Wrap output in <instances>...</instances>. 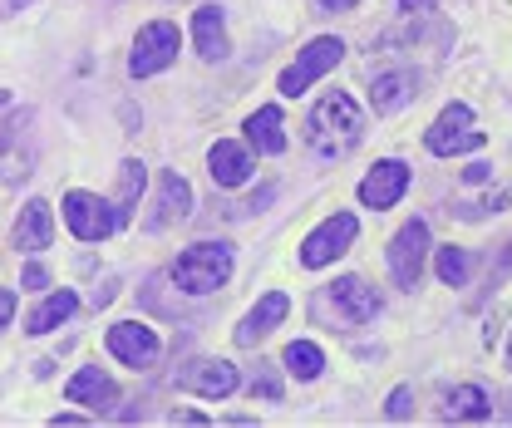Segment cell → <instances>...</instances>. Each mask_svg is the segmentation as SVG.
Listing matches in <instances>:
<instances>
[{"label":"cell","instance_id":"cell-1","mask_svg":"<svg viewBox=\"0 0 512 428\" xmlns=\"http://www.w3.org/2000/svg\"><path fill=\"white\" fill-rule=\"evenodd\" d=\"M306 138H311V148H316L320 158H345V153L365 138L360 104H355L350 94L330 89L316 109H311V119H306Z\"/></svg>","mask_w":512,"mask_h":428},{"label":"cell","instance_id":"cell-2","mask_svg":"<svg viewBox=\"0 0 512 428\" xmlns=\"http://www.w3.org/2000/svg\"><path fill=\"white\" fill-rule=\"evenodd\" d=\"M227 276H232V246L222 242H197L173 261V286L188 296H207V291L227 286Z\"/></svg>","mask_w":512,"mask_h":428},{"label":"cell","instance_id":"cell-3","mask_svg":"<svg viewBox=\"0 0 512 428\" xmlns=\"http://www.w3.org/2000/svg\"><path fill=\"white\" fill-rule=\"evenodd\" d=\"M424 143H429V153L453 158V153H478L488 138L473 128V109H468V104H448L444 114L434 119V128L424 133Z\"/></svg>","mask_w":512,"mask_h":428},{"label":"cell","instance_id":"cell-4","mask_svg":"<svg viewBox=\"0 0 512 428\" xmlns=\"http://www.w3.org/2000/svg\"><path fill=\"white\" fill-rule=\"evenodd\" d=\"M173 60H178V25H173V20H153V25H143L138 40H133L128 74H133V79H148V74L168 69Z\"/></svg>","mask_w":512,"mask_h":428},{"label":"cell","instance_id":"cell-5","mask_svg":"<svg viewBox=\"0 0 512 428\" xmlns=\"http://www.w3.org/2000/svg\"><path fill=\"white\" fill-rule=\"evenodd\" d=\"M424 256H429V227L414 217V222H404V227L394 232V242H389V276H394V286L414 291L419 276H424Z\"/></svg>","mask_w":512,"mask_h":428},{"label":"cell","instance_id":"cell-6","mask_svg":"<svg viewBox=\"0 0 512 428\" xmlns=\"http://www.w3.org/2000/svg\"><path fill=\"white\" fill-rule=\"evenodd\" d=\"M64 222H69V232H74L79 242H104L109 232H119V222H114V207H109L104 197L84 192V187L64 192Z\"/></svg>","mask_w":512,"mask_h":428},{"label":"cell","instance_id":"cell-7","mask_svg":"<svg viewBox=\"0 0 512 428\" xmlns=\"http://www.w3.org/2000/svg\"><path fill=\"white\" fill-rule=\"evenodd\" d=\"M340 55H345V45L335 40V35H320V40H311L301 55H296V64L281 74V94L286 99H296V94H306L311 84H316L320 74H330L335 64H340Z\"/></svg>","mask_w":512,"mask_h":428},{"label":"cell","instance_id":"cell-8","mask_svg":"<svg viewBox=\"0 0 512 428\" xmlns=\"http://www.w3.org/2000/svg\"><path fill=\"white\" fill-rule=\"evenodd\" d=\"M355 232H360V222L350 217V212H335V217H325L316 232L301 242V261L311 266V271H320V266H330L335 256H345L350 251V242H355Z\"/></svg>","mask_w":512,"mask_h":428},{"label":"cell","instance_id":"cell-9","mask_svg":"<svg viewBox=\"0 0 512 428\" xmlns=\"http://www.w3.org/2000/svg\"><path fill=\"white\" fill-rule=\"evenodd\" d=\"M35 173V133H30V114L0 123V178L20 183Z\"/></svg>","mask_w":512,"mask_h":428},{"label":"cell","instance_id":"cell-10","mask_svg":"<svg viewBox=\"0 0 512 428\" xmlns=\"http://www.w3.org/2000/svg\"><path fill=\"white\" fill-rule=\"evenodd\" d=\"M330 306H335V320H340V325H365V320L380 315V296H375V286H365L360 276H340V281L330 286Z\"/></svg>","mask_w":512,"mask_h":428},{"label":"cell","instance_id":"cell-11","mask_svg":"<svg viewBox=\"0 0 512 428\" xmlns=\"http://www.w3.org/2000/svg\"><path fill=\"white\" fill-rule=\"evenodd\" d=\"M109 355L124 360L128 369H153L158 365V335L138 320H124V325L109 330Z\"/></svg>","mask_w":512,"mask_h":428},{"label":"cell","instance_id":"cell-12","mask_svg":"<svg viewBox=\"0 0 512 428\" xmlns=\"http://www.w3.org/2000/svg\"><path fill=\"white\" fill-rule=\"evenodd\" d=\"M178 389L202 394V399H227L237 389V369L227 360H192L188 369H178Z\"/></svg>","mask_w":512,"mask_h":428},{"label":"cell","instance_id":"cell-13","mask_svg":"<svg viewBox=\"0 0 512 428\" xmlns=\"http://www.w3.org/2000/svg\"><path fill=\"white\" fill-rule=\"evenodd\" d=\"M404 192H409V168H404L399 158H384V163H375V173L360 183V202L384 212V207H394Z\"/></svg>","mask_w":512,"mask_h":428},{"label":"cell","instance_id":"cell-14","mask_svg":"<svg viewBox=\"0 0 512 428\" xmlns=\"http://www.w3.org/2000/svg\"><path fill=\"white\" fill-rule=\"evenodd\" d=\"M64 399H69V404H89L94 414H104V409H114L119 389H114V379H109L99 365H84L69 384H64Z\"/></svg>","mask_w":512,"mask_h":428},{"label":"cell","instance_id":"cell-15","mask_svg":"<svg viewBox=\"0 0 512 428\" xmlns=\"http://www.w3.org/2000/svg\"><path fill=\"white\" fill-rule=\"evenodd\" d=\"M207 173H212V183L217 187H242L247 178H252V153H247V143H227V138H217L212 153H207Z\"/></svg>","mask_w":512,"mask_h":428},{"label":"cell","instance_id":"cell-16","mask_svg":"<svg viewBox=\"0 0 512 428\" xmlns=\"http://www.w3.org/2000/svg\"><path fill=\"white\" fill-rule=\"evenodd\" d=\"M55 242V212H50V202H25L20 207V217H15V246L20 251H45V246Z\"/></svg>","mask_w":512,"mask_h":428},{"label":"cell","instance_id":"cell-17","mask_svg":"<svg viewBox=\"0 0 512 428\" xmlns=\"http://www.w3.org/2000/svg\"><path fill=\"white\" fill-rule=\"evenodd\" d=\"M192 212V187L178 178V173H163L158 178V202H153V217H148V227H173V222H183Z\"/></svg>","mask_w":512,"mask_h":428},{"label":"cell","instance_id":"cell-18","mask_svg":"<svg viewBox=\"0 0 512 428\" xmlns=\"http://www.w3.org/2000/svg\"><path fill=\"white\" fill-rule=\"evenodd\" d=\"M286 310H291V301L281 296V291H271V296H261L252 310H247V320L237 325V345H256L261 335H271L281 320H286Z\"/></svg>","mask_w":512,"mask_h":428},{"label":"cell","instance_id":"cell-19","mask_svg":"<svg viewBox=\"0 0 512 428\" xmlns=\"http://www.w3.org/2000/svg\"><path fill=\"white\" fill-rule=\"evenodd\" d=\"M414 94H419V84H414V69H384V74H375L370 104H375V114H394V109H404Z\"/></svg>","mask_w":512,"mask_h":428},{"label":"cell","instance_id":"cell-20","mask_svg":"<svg viewBox=\"0 0 512 428\" xmlns=\"http://www.w3.org/2000/svg\"><path fill=\"white\" fill-rule=\"evenodd\" d=\"M192 40H197V55L202 60H227V30H222V10L217 5H202L192 15Z\"/></svg>","mask_w":512,"mask_h":428},{"label":"cell","instance_id":"cell-21","mask_svg":"<svg viewBox=\"0 0 512 428\" xmlns=\"http://www.w3.org/2000/svg\"><path fill=\"white\" fill-rule=\"evenodd\" d=\"M143 183H148V168H143L138 158H124V163H119V197L109 202L119 227L133 222V207H138V197H143Z\"/></svg>","mask_w":512,"mask_h":428},{"label":"cell","instance_id":"cell-22","mask_svg":"<svg viewBox=\"0 0 512 428\" xmlns=\"http://www.w3.org/2000/svg\"><path fill=\"white\" fill-rule=\"evenodd\" d=\"M488 414H493V399H488L478 384H458V389L444 399L448 424H478V419H488Z\"/></svg>","mask_w":512,"mask_h":428},{"label":"cell","instance_id":"cell-23","mask_svg":"<svg viewBox=\"0 0 512 428\" xmlns=\"http://www.w3.org/2000/svg\"><path fill=\"white\" fill-rule=\"evenodd\" d=\"M286 119H281V109L276 104H266V109H256L252 119H247V143H252L256 153H286Z\"/></svg>","mask_w":512,"mask_h":428},{"label":"cell","instance_id":"cell-24","mask_svg":"<svg viewBox=\"0 0 512 428\" xmlns=\"http://www.w3.org/2000/svg\"><path fill=\"white\" fill-rule=\"evenodd\" d=\"M74 306H79L74 291H55V296H45L40 306L30 310V325H25V330H30V335H50L55 325H64V320L74 315Z\"/></svg>","mask_w":512,"mask_h":428},{"label":"cell","instance_id":"cell-25","mask_svg":"<svg viewBox=\"0 0 512 428\" xmlns=\"http://www.w3.org/2000/svg\"><path fill=\"white\" fill-rule=\"evenodd\" d=\"M281 365L291 369L296 379H316L320 369H325V355H320V345H311V340H291L286 355H281Z\"/></svg>","mask_w":512,"mask_h":428},{"label":"cell","instance_id":"cell-26","mask_svg":"<svg viewBox=\"0 0 512 428\" xmlns=\"http://www.w3.org/2000/svg\"><path fill=\"white\" fill-rule=\"evenodd\" d=\"M434 266H439V281H444V286H463L468 271H473V256H468L463 246H439V261H434Z\"/></svg>","mask_w":512,"mask_h":428},{"label":"cell","instance_id":"cell-27","mask_svg":"<svg viewBox=\"0 0 512 428\" xmlns=\"http://www.w3.org/2000/svg\"><path fill=\"white\" fill-rule=\"evenodd\" d=\"M508 202H512V187H503V192H498V197H488V202H463V207H458V217H488V212H503Z\"/></svg>","mask_w":512,"mask_h":428},{"label":"cell","instance_id":"cell-28","mask_svg":"<svg viewBox=\"0 0 512 428\" xmlns=\"http://www.w3.org/2000/svg\"><path fill=\"white\" fill-rule=\"evenodd\" d=\"M384 414H389V419H409V414H414V389H409V384H399V389L389 394Z\"/></svg>","mask_w":512,"mask_h":428},{"label":"cell","instance_id":"cell-29","mask_svg":"<svg viewBox=\"0 0 512 428\" xmlns=\"http://www.w3.org/2000/svg\"><path fill=\"white\" fill-rule=\"evenodd\" d=\"M252 394L271 399V404L281 399V379H276V369H261V374H256V379H252Z\"/></svg>","mask_w":512,"mask_h":428},{"label":"cell","instance_id":"cell-30","mask_svg":"<svg viewBox=\"0 0 512 428\" xmlns=\"http://www.w3.org/2000/svg\"><path fill=\"white\" fill-rule=\"evenodd\" d=\"M45 286H50L45 266H25V291H45Z\"/></svg>","mask_w":512,"mask_h":428},{"label":"cell","instance_id":"cell-31","mask_svg":"<svg viewBox=\"0 0 512 428\" xmlns=\"http://www.w3.org/2000/svg\"><path fill=\"white\" fill-rule=\"evenodd\" d=\"M10 315H15V291H0V330L10 325Z\"/></svg>","mask_w":512,"mask_h":428},{"label":"cell","instance_id":"cell-32","mask_svg":"<svg viewBox=\"0 0 512 428\" xmlns=\"http://www.w3.org/2000/svg\"><path fill=\"white\" fill-rule=\"evenodd\" d=\"M168 424H207V419H202V414H192V409H173V414H168Z\"/></svg>","mask_w":512,"mask_h":428},{"label":"cell","instance_id":"cell-33","mask_svg":"<svg viewBox=\"0 0 512 428\" xmlns=\"http://www.w3.org/2000/svg\"><path fill=\"white\" fill-rule=\"evenodd\" d=\"M320 5H325V10H355L360 0H320Z\"/></svg>","mask_w":512,"mask_h":428},{"label":"cell","instance_id":"cell-34","mask_svg":"<svg viewBox=\"0 0 512 428\" xmlns=\"http://www.w3.org/2000/svg\"><path fill=\"white\" fill-rule=\"evenodd\" d=\"M404 10H429V0H399Z\"/></svg>","mask_w":512,"mask_h":428},{"label":"cell","instance_id":"cell-35","mask_svg":"<svg viewBox=\"0 0 512 428\" xmlns=\"http://www.w3.org/2000/svg\"><path fill=\"white\" fill-rule=\"evenodd\" d=\"M0 104H10V94H5V89H0Z\"/></svg>","mask_w":512,"mask_h":428},{"label":"cell","instance_id":"cell-36","mask_svg":"<svg viewBox=\"0 0 512 428\" xmlns=\"http://www.w3.org/2000/svg\"><path fill=\"white\" fill-rule=\"evenodd\" d=\"M508 369H512V340H508Z\"/></svg>","mask_w":512,"mask_h":428},{"label":"cell","instance_id":"cell-37","mask_svg":"<svg viewBox=\"0 0 512 428\" xmlns=\"http://www.w3.org/2000/svg\"><path fill=\"white\" fill-rule=\"evenodd\" d=\"M10 5H30V0H10Z\"/></svg>","mask_w":512,"mask_h":428}]
</instances>
